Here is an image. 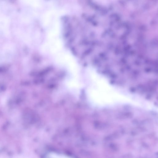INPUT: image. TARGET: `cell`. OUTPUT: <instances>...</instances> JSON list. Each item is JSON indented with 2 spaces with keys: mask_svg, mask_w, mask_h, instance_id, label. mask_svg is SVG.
Returning <instances> with one entry per match:
<instances>
[{
  "mask_svg": "<svg viewBox=\"0 0 158 158\" xmlns=\"http://www.w3.org/2000/svg\"><path fill=\"white\" fill-rule=\"evenodd\" d=\"M11 9L5 2H0V32L7 31L12 17Z\"/></svg>",
  "mask_w": 158,
  "mask_h": 158,
  "instance_id": "1",
  "label": "cell"
},
{
  "mask_svg": "<svg viewBox=\"0 0 158 158\" xmlns=\"http://www.w3.org/2000/svg\"><path fill=\"white\" fill-rule=\"evenodd\" d=\"M24 4L32 8H37L40 6V0H21Z\"/></svg>",
  "mask_w": 158,
  "mask_h": 158,
  "instance_id": "2",
  "label": "cell"
},
{
  "mask_svg": "<svg viewBox=\"0 0 158 158\" xmlns=\"http://www.w3.org/2000/svg\"><path fill=\"white\" fill-rule=\"evenodd\" d=\"M100 4L103 5H108L115 0H97Z\"/></svg>",
  "mask_w": 158,
  "mask_h": 158,
  "instance_id": "3",
  "label": "cell"
}]
</instances>
